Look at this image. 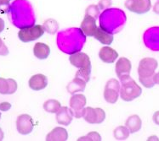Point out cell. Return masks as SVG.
<instances>
[{"instance_id": "obj_35", "label": "cell", "mask_w": 159, "mask_h": 141, "mask_svg": "<svg viewBox=\"0 0 159 141\" xmlns=\"http://www.w3.org/2000/svg\"><path fill=\"white\" fill-rule=\"evenodd\" d=\"M4 29V21L2 18H0V33Z\"/></svg>"}, {"instance_id": "obj_22", "label": "cell", "mask_w": 159, "mask_h": 141, "mask_svg": "<svg viewBox=\"0 0 159 141\" xmlns=\"http://www.w3.org/2000/svg\"><path fill=\"white\" fill-rule=\"evenodd\" d=\"M85 87H86V82L84 80L75 77V79H73V80H71L68 84L66 89L69 93L74 95L75 93L79 92V91H84L85 90Z\"/></svg>"}, {"instance_id": "obj_31", "label": "cell", "mask_w": 159, "mask_h": 141, "mask_svg": "<svg viewBox=\"0 0 159 141\" xmlns=\"http://www.w3.org/2000/svg\"><path fill=\"white\" fill-rule=\"evenodd\" d=\"M111 4V0H101L99 2V8L100 10H105Z\"/></svg>"}, {"instance_id": "obj_33", "label": "cell", "mask_w": 159, "mask_h": 141, "mask_svg": "<svg viewBox=\"0 0 159 141\" xmlns=\"http://www.w3.org/2000/svg\"><path fill=\"white\" fill-rule=\"evenodd\" d=\"M152 119L153 122H155L157 125H159V111H157V112H156L153 114Z\"/></svg>"}, {"instance_id": "obj_21", "label": "cell", "mask_w": 159, "mask_h": 141, "mask_svg": "<svg viewBox=\"0 0 159 141\" xmlns=\"http://www.w3.org/2000/svg\"><path fill=\"white\" fill-rule=\"evenodd\" d=\"M141 125H142V121L138 115L130 116L125 122V126L129 128L130 134H134L140 130Z\"/></svg>"}, {"instance_id": "obj_6", "label": "cell", "mask_w": 159, "mask_h": 141, "mask_svg": "<svg viewBox=\"0 0 159 141\" xmlns=\"http://www.w3.org/2000/svg\"><path fill=\"white\" fill-rule=\"evenodd\" d=\"M120 96V85L116 79H111L106 84L104 98L107 102L114 104L117 102Z\"/></svg>"}, {"instance_id": "obj_3", "label": "cell", "mask_w": 159, "mask_h": 141, "mask_svg": "<svg viewBox=\"0 0 159 141\" xmlns=\"http://www.w3.org/2000/svg\"><path fill=\"white\" fill-rule=\"evenodd\" d=\"M157 65L158 64L155 58H145L140 60L138 68L139 80L146 88H152L155 85L154 75Z\"/></svg>"}, {"instance_id": "obj_38", "label": "cell", "mask_w": 159, "mask_h": 141, "mask_svg": "<svg viewBox=\"0 0 159 141\" xmlns=\"http://www.w3.org/2000/svg\"><path fill=\"white\" fill-rule=\"evenodd\" d=\"M3 137H4V135H3V130L1 129V128H0V141L3 140Z\"/></svg>"}, {"instance_id": "obj_15", "label": "cell", "mask_w": 159, "mask_h": 141, "mask_svg": "<svg viewBox=\"0 0 159 141\" xmlns=\"http://www.w3.org/2000/svg\"><path fill=\"white\" fill-rule=\"evenodd\" d=\"M73 114L71 110L66 106H61L56 112V121L61 125L68 126L72 121Z\"/></svg>"}, {"instance_id": "obj_28", "label": "cell", "mask_w": 159, "mask_h": 141, "mask_svg": "<svg viewBox=\"0 0 159 141\" xmlns=\"http://www.w3.org/2000/svg\"><path fill=\"white\" fill-rule=\"evenodd\" d=\"M85 15H88L92 17H94V19H97V17L100 15V8L97 5H89V6L86 9L85 11Z\"/></svg>"}, {"instance_id": "obj_4", "label": "cell", "mask_w": 159, "mask_h": 141, "mask_svg": "<svg viewBox=\"0 0 159 141\" xmlns=\"http://www.w3.org/2000/svg\"><path fill=\"white\" fill-rule=\"evenodd\" d=\"M120 97L125 102H131L136 99L142 93L141 87L132 78L127 76L121 79Z\"/></svg>"}, {"instance_id": "obj_23", "label": "cell", "mask_w": 159, "mask_h": 141, "mask_svg": "<svg viewBox=\"0 0 159 141\" xmlns=\"http://www.w3.org/2000/svg\"><path fill=\"white\" fill-rule=\"evenodd\" d=\"M149 34V36H145V42H146V47H148L154 51H159V32H156L157 36L153 34L152 32H146Z\"/></svg>"}, {"instance_id": "obj_29", "label": "cell", "mask_w": 159, "mask_h": 141, "mask_svg": "<svg viewBox=\"0 0 159 141\" xmlns=\"http://www.w3.org/2000/svg\"><path fill=\"white\" fill-rule=\"evenodd\" d=\"M90 74L91 70H86V69H79V70L76 73V75L75 77L79 78L81 80H84L85 82L87 83L89 80V78H90Z\"/></svg>"}, {"instance_id": "obj_14", "label": "cell", "mask_w": 159, "mask_h": 141, "mask_svg": "<svg viewBox=\"0 0 159 141\" xmlns=\"http://www.w3.org/2000/svg\"><path fill=\"white\" fill-rule=\"evenodd\" d=\"M29 87L33 90L39 91L43 90L48 85V79L45 75L42 74H38L30 78L28 81Z\"/></svg>"}, {"instance_id": "obj_32", "label": "cell", "mask_w": 159, "mask_h": 141, "mask_svg": "<svg viewBox=\"0 0 159 141\" xmlns=\"http://www.w3.org/2000/svg\"><path fill=\"white\" fill-rule=\"evenodd\" d=\"M10 107H11L10 103L9 102L0 103V110H1V111H3V112H6V111H8V110H10Z\"/></svg>"}, {"instance_id": "obj_8", "label": "cell", "mask_w": 159, "mask_h": 141, "mask_svg": "<svg viewBox=\"0 0 159 141\" xmlns=\"http://www.w3.org/2000/svg\"><path fill=\"white\" fill-rule=\"evenodd\" d=\"M83 118L91 124H100L106 119V112L101 108H92L88 106L84 108Z\"/></svg>"}, {"instance_id": "obj_7", "label": "cell", "mask_w": 159, "mask_h": 141, "mask_svg": "<svg viewBox=\"0 0 159 141\" xmlns=\"http://www.w3.org/2000/svg\"><path fill=\"white\" fill-rule=\"evenodd\" d=\"M87 103L86 96L83 94H74L70 99V107L73 117L80 118L84 115V106Z\"/></svg>"}, {"instance_id": "obj_16", "label": "cell", "mask_w": 159, "mask_h": 141, "mask_svg": "<svg viewBox=\"0 0 159 141\" xmlns=\"http://www.w3.org/2000/svg\"><path fill=\"white\" fill-rule=\"evenodd\" d=\"M17 90L16 81L13 79L0 78V94L12 95Z\"/></svg>"}, {"instance_id": "obj_24", "label": "cell", "mask_w": 159, "mask_h": 141, "mask_svg": "<svg viewBox=\"0 0 159 141\" xmlns=\"http://www.w3.org/2000/svg\"><path fill=\"white\" fill-rule=\"evenodd\" d=\"M43 109L45 110L47 112L56 113L60 110V108L61 107V103L59 102L57 100L50 99L46 101L45 102L43 103Z\"/></svg>"}, {"instance_id": "obj_25", "label": "cell", "mask_w": 159, "mask_h": 141, "mask_svg": "<svg viewBox=\"0 0 159 141\" xmlns=\"http://www.w3.org/2000/svg\"><path fill=\"white\" fill-rule=\"evenodd\" d=\"M130 132L126 126H119L114 129V138L117 140H125L129 138Z\"/></svg>"}, {"instance_id": "obj_1", "label": "cell", "mask_w": 159, "mask_h": 141, "mask_svg": "<svg viewBox=\"0 0 159 141\" xmlns=\"http://www.w3.org/2000/svg\"><path fill=\"white\" fill-rule=\"evenodd\" d=\"M27 3L25 0H17L9 7V11L11 13V21L20 29L34 25L33 11Z\"/></svg>"}, {"instance_id": "obj_10", "label": "cell", "mask_w": 159, "mask_h": 141, "mask_svg": "<svg viewBox=\"0 0 159 141\" xmlns=\"http://www.w3.org/2000/svg\"><path fill=\"white\" fill-rule=\"evenodd\" d=\"M69 60L74 67L78 68L79 69L91 70L90 58L84 52H78L73 54H71Z\"/></svg>"}, {"instance_id": "obj_37", "label": "cell", "mask_w": 159, "mask_h": 141, "mask_svg": "<svg viewBox=\"0 0 159 141\" xmlns=\"http://www.w3.org/2000/svg\"><path fill=\"white\" fill-rule=\"evenodd\" d=\"M154 82H155V84L159 85V72L155 74V75H154Z\"/></svg>"}, {"instance_id": "obj_39", "label": "cell", "mask_w": 159, "mask_h": 141, "mask_svg": "<svg viewBox=\"0 0 159 141\" xmlns=\"http://www.w3.org/2000/svg\"><path fill=\"white\" fill-rule=\"evenodd\" d=\"M0 118H1V112H0Z\"/></svg>"}, {"instance_id": "obj_12", "label": "cell", "mask_w": 159, "mask_h": 141, "mask_svg": "<svg viewBox=\"0 0 159 141\" xmlns=\"http://www.w3.org/2000/svg\"><path fill=\"white\" fill-rule=\"evenodd\" d=\"M131 62L127 58H120L116 64V74L119 79H123L127 76H129L131 71Z\"/></svg>"}, {"instance_id": "obj_5", "label": "cell", "mask_w": 159, "mask_h": 141, "mask_svg": "<svg viewBox=\"0 0 159 141\" xmlns=\"http://www.w3.org/2000/svg\"><path fill=\"white\" fill-rule=\"evenodd\" d=\"M45 30L43 26L40 25H33V26L23 27L18 32V37L23 42H30L40 38Z\"/></svg>"}, {"instance_id": "obj_13", "label": "cell", "mask_w": 159, "mask_h": 141, "mask_svg": "<svg viewBox=\"0 0 159 141\" xmlns=\"http://www.w3.org/2000/svg\"><path fill=\"white\" fill-rule=\"evenodd\" d=\"M98 26H96V19L88 15H85L84 20L82 21L80 29L85 35L93 36L94 31H96Z\"/></svg>"}, {"instance_id": "obj_30", "label": "cell", "mask_w": 159, "mask_h": 141, "mask_svg": "<svg viewBox=\"0 0 159 141\" xmlns=\"http://www.w3.org/2000/svg\"><path fill=\"white\" fill-rule=\"evenodd\" d=\"M9 54V49L4 44V42L0 38V55L1 56H7Z\"/></svg>"}, {"instance_id": "obj_26", "label": "cell", "mask_w": 159, "mask_h": 141, "mask_svg": "<svg viewBox=\"0 0 159 141\" xmlns=\"http://www.w3.org/2000/svg\"><path fill=\"white\" fill-rule=\"evenodd\" d=\"M43 28L49 34H55L59 29L58 23L54 19H48L43 24Z\"/></svg>"}, {"instance_id": "obj_36", "label": "cell", "mask_w": 159, "mask_h": 141, "mask_svg": "<svg viewBox=\"0 0 159 141\" xmlns=\"http://www.w3.org/2000/svg\"><path fill=\"white\" fill-rule=\"evenodd\" d=\"M10 0H0V7L3 5H9Z\"/></svg>"}, {"instance_id": "obj_17", "label": "cell", "mask_w": 159, "mask_h": 141, "mask_svg": "<svg viewBox=\"0 0 159 141\" xmlns=\"http://www.w3.org/2000/svg\"><path fill=\"white\" fill-rule=\"evenodd\" d=\"M99 57L104 63L112 64L118 58V53L117 52V51L114 50L113 48H110V47H103L100 50Z\"/></svg>"}, {"instance_id": "obj_27", "label": "cell", "mask_w": 159, "mask_h": 141, "mask_svg": "<svg viewBox=\"0 0 159 141\" xmlns=\"http://www.w3.org/2000/svg\"><path fill=\"white\" fill-rule=\"evenodd\" d=\"M101 135L98 134L97 132H90L88 135H85L84 137H81L78 139V141H101Z\"/></svg>"}, {"instance_id": "obj_18", "label": "cell", "mask_w": 159, "mask_h": 141, "mask_svg": "<svg viewBox=\"0 0 159 141\" xmlns=\"http://www.w3.org/2000/svg\"><path fill=\"white\" fill-rule=\"evenodd\" d=\"M68 139V133L64 128L56 127L46 136L47 141H66Z\"/></svg>"}, {"instance_id": "obj_11", "label": "cell", "mask_w": 159, "mask_h": 141, "mask_svg": "<svg viewBox=\"0 0 159 141\" xmlns=\"http://www.w3.org/2000/svg\"><path fill=\"white\" fill-rule=\"evenodd\" d=\"M17 131L20 135H26L32 133L33 129V122L32 117L28 114H21L16 119Z\"/></svg>"}, {"instance_id": "obj_9", "label": "cell", "mask_w": 159, "mask_h": 141, "mask_svg": "<svg viewBox=\"0 0 159 141\" xmlns=\"http://www.w3.org/2000/svg\"><path fill=\"white\" fill-rule=\"evenodd\" d=\"M124 6L131 12L142 15L151 10L152 3L151 0H126Z\"/></svg>"}, {"instance_id": "obj_20", "label": "cell", "mask_w": 159, "mask_h": 141, "mask_svg": "<svg viewBox=\"0 0 159 141\" xmlns=\"http://www.w3.org/2000/svg\"><path fill=\"white\" fill-rule=\"evenodd\" d=\"M33 53L39 59H45L50 54V48L47 44L43 42H38L34 45Z\"/></svg>"}, {"instance_id": "obj_2", "label": "cell", "mask_w": 159, "mask_h": 141, "mask_svg": "<svg viewBox=\"0 0 159 141\" xmlns=\"http://www.w3.org/2000/svg\"><path fill=\"white\" fill-rule=\"evenodd\" d=\"M66 35L63 33H60L57 38L58 47L66 53L73 54L81 50L83 45L85 42V36L81 29L75 32L72 36V31H64Z\"/></svg>"}, {"instance_id": "obj_19", "label": "cell", "mask_w": 159, "mask_h": 141, "mask_svg": "<svg viewBox=\"0 0 159 141\" xmlns=\"http://www.w3.org/2000/svg\"><path fill=\"white\" fill-rule=\"evenodd\" d=\"M93 36L104 45H111L114 39L113 35L111 33L107 31L106 30L101 28V26H98Z\"/></svg>"}, {"instance_id": "obj_34", "label": "cell", "mask_w": 159, "mask_h": 141, "mask_svg": "<svg viewBox=\"0 0 159 141\" xmlns=\"http://www.w3.org/2000/svg\"><path fill=\"white\" fill-rule=\"evenodd\" d=\"M153 11H154V13L157 14V15H159V1H157V2L154 4Z\"/></svg>"}]
</instances>
